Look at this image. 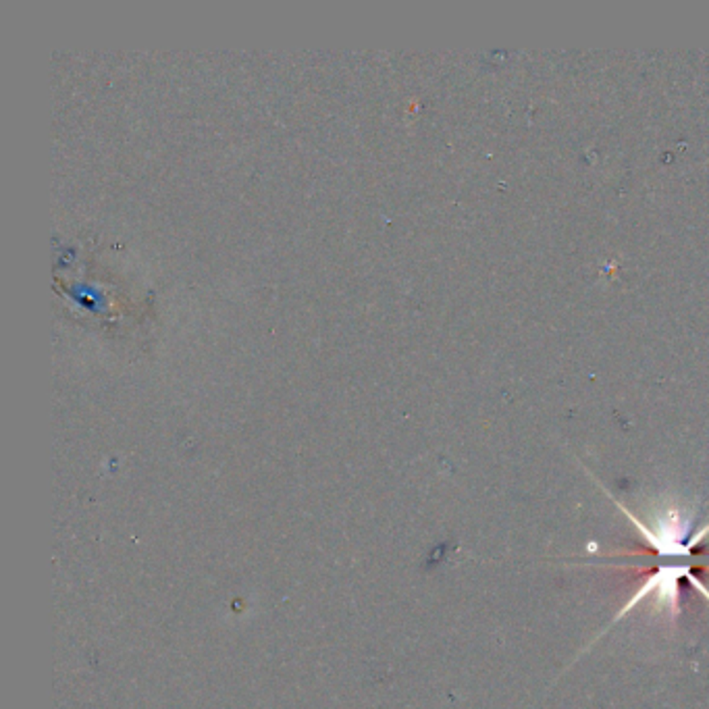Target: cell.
<instances>
[{"label": "cell", "instance_id": "1", "mask_svg": "<svg viewBox=\"0 0 709 709\" xmlns=\"http://www.w3.org/2000/svg\"><path fill=\"white\" fill-rule=\"evenodd\" d=\"M71 298L77 302V304H82L84 308L86 310H94V312H98V310H104V300H102V294H98V289H94V287H88V285H75L73 289H71Z\"/></svg>", "mask_w": 709, "mask_h": 709}]
</instances>
